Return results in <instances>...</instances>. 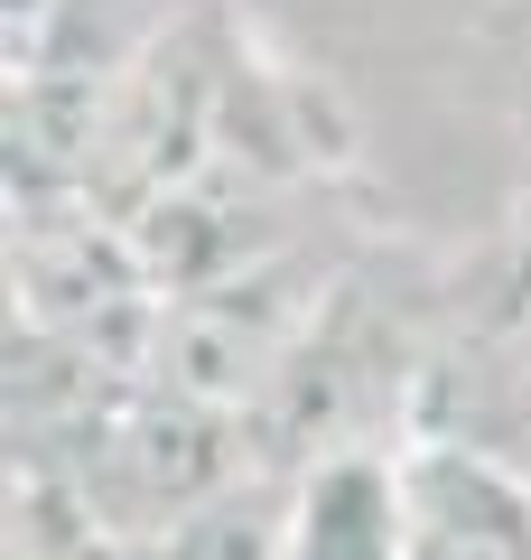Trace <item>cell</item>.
Here are the masks:
<instances>
[{
  "instance_id": "obj_1",
  "label": "cell",
  "mask_w": 531,
  "mask_h": 560,
  "mask_svg": "<svg viewBox=\"0 0 531 560\" xmlns=\"http://www.w3.org/2000/svg\"><path fill=\"white\" fill-rule=\"evenodd\" d=\"M438 401H448V430L438 440L485 448V458H504L531 486V243L512 253L494 308L438 364Z\"/></svg>"
},
{
  "instance_id": "obj_2",
  "label": "cell",
  "mask_w": 531,
  "mask_h": 560,
  "mask_svg": "<svg viewBox=\"0 0 531 560\" xmlns=\"http://www.w3.org/2000/svg\"><path fill=\"white\" fill-rule=\"evenodd\" d=\"M280 523V560H411V467L401 448H317Z\"/></svg>"
}]
</instances>
